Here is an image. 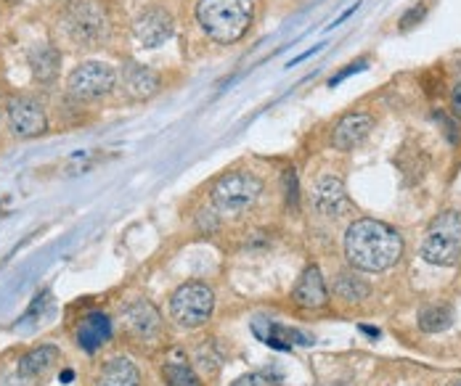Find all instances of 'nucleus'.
Returning <instances> with one entry per match:
<instances>
[{
    "instance_id": "obj_19",
    "label": "nucleus",
    "mask_w": 461,
    "mask_h": 386,
    "mask_svg": "<svg viewBox=\"0 0 461 386\" xmlns=\"http://www.w3.org/2000/svg\"><path fill=\"white\" fill-rule=\"evenodd\" d=\"M141 384V376L136 371V366L125 358H117L112 360L104 374H101V386H139Z\"/></svg>"
},
{
    "instance_id": "obj_27",
    "label": "nucleus",
    "mask_w": 461,
    "mask_h": 386,
    "mask_svg": "<svg viewBox=\"0 0 461 386\" xmlns=\"http://www.w3.org/2000/svg\"><path fill=\"white\" fill-rule=\"evenodd\" d=\"M231 386H266L263 384V379L260 376H252V374H247V376H242V379H236Z\"/></svg>"
},
{
    "instance_id": "obj_17",
    "label": "nucleus",
    "mask_w": 461,
    "mask_h": 386,
    "mask_svg": "<svg viewBox=\"0 0 461 386\" xmlns=\"http://www.w3.org/2000/svg\"><path fill=\"white\" fill-rule=\"evenodd\" d=\"M125 326H128L133 334L144 336V339H152V336L159 334V328H162L159 312L154 310L152 302H136V304H131V307L125 310Z\"/></svg>"
},
{
    "instance_id": "obj_21",
    "label": "nucleus",
    "mask_w": 461,
    "mask_h": 386,
    "mask_svg": "<svg viewBox=\"0 0 461 386\" xmlns=\"http://www.w3.org/2000/svg\"><path fill=\"white\" fill-rule=\"evenodd\" d=\"M334 291H337V296H342L347 302H361L369 296V286L361 278H355L353 272H339L334 278Z\"/></svg>"
},
{
    "instance_id": "obj_2",
    "label": "nucleus",
    "mask_w": 461,
    "mask_h": 386,
    "mask_svg": "<svg viewBox=\"0 0 461 386\" xmlns=\"http://www.w3.org/2000/svg\"><path fill=\"white\" fill-rule=\"evenodd\" d=\"M252 16V0H199L196 5V19L215 43H236L244 37Z\"/></svg>"
},
{
    "instance_id": "obj_11",
    "label": "nucleus",
    "mask_w": 461,
    "mask_h": 386,
    "mask_svg": "<svg viewBox=\"0 0 461 386\" xmlns=\"http://www.w3.org/2000/svg\"><path fill=\"white\" fill-rule=\"evenodd\" d=\"M133 32H136V37L144 48H159L172 35V19L164 8H147L136 19Z\"/></svg>"
},
{
    "instance_id": "obj_10",
    "label": "nucleus",
    "mask_w": 461,
    "mask_h": 386,
    "mask_svg": "<svg viewBox=\"0 0 461 386\" xmlns=\"http://www.w3.org/2000/svg\"><path fill=\"white\" fill-rule=\"evenodd\" d=\"M374 130V117L366 112H350L345 114L334 130H331V146L337 151H353L355 146H361L369 132Z\"/></svg>"
},
{
    "instance_id": "obj_28",
    "label": "nucleus",
    "mask_w": 461,
    "mask_h": 386,
    "mask_svg": "<svg viewBox=\"0 0 461 386\" xmlns=\"http://www.w3.org/2000/svg\"><path fill=\"white\" fill-rule=\"evenodd\" d=\"M451 106H454L457 117H461V83L454 88V93H451Z\"/></svg>"
},
{
    "instance_id": "obj_24",
    "label": "nucleus",
    "mask_w": 461,
    "mask_h": 386,
    "mask_svg": "<svg viewBox=\"0 0 461 386\" xmlns=\"http://www.w3.org/2000/svg\"><path fill=\"white\" fill-rule=\"evenodd\" d=\"M425 13H427V8L419 3V5H414L411 11H406L403 16H401V29H411L417 21H422L425 19Z\"/></svg>"
},
{
    "instance_id": "obj_12",
    "label": "nucleus",
    "mask_w": 461,
    "mask_h": 386,
    "mask_svg": "<svg viewBox=\"0 0 461 386\" xmlns=\"http://www.w3.org/2000/svg\"><path fill=\"white\" fill-rule=\"evenodd\" d=\"M120 77H123V91H125V96L131 101H147V98H152L154 93L159 91V85H162L159 75L154 69H149V67L139 64V61H128L123 67V75Z\"/></svg>"
},
{
    "instance_id": "obj_23",
    "label": "nucleus",
    "mask_w": 461,
    "mask_h": 386,
    "mask_svg": "<svg viewBox=\"0 0 461 386\" xmlns=\"http://www.w3.org/2000/svg\"><path fill=\"white\" fill-rule=\"evenodd\" d=\"M199 366H202V371H204V374H215V371L220 368V358H218V355H212V350H210V347H204V350L199 352Z\"/></svg>"
},
{
    "instance_id": "obj_15",
    "label": "nucleus",
    "mask_w": 461,
    "mask_h": 386,
    "mask_svg": "<svg viewBox=\"0 0 461 386\" xmlns=\"http://www.w3.org/2000/svg\"><path fill=\"white\" fill-rule=\"evenodd\" d=\"M109 336H112V320L104 312L85 315L77 328V344L85 352H96L104 342H109Z\"/></svg>"
},
{
    "instance_id": "obj_26",
    "label": "nucleus",
    "mask_w": 461,
    "mask_h": 386,
    "mask_svg": "<svg viewBox=\"0 0 461 386\" xmlns=\"http://www.w3.org/2000/svg\"><path fill=\"white\" fill-rule=\"evenodd\" d=\"M361 69H366V61H358V64H350V69H345L342 75H337V77H331V83H329V85H337V83H342L345 77H350L353 72H361Z\"/></svg>"
},
{
    "instance_id": "obj_7",
    "label": "nucleus",
    "mask_w": 461,
    "mask_h": 386,
    "mask_svg": "<svg viewBox=\"0 0 461 386\" xmlns=\"http://www.w3.org/2000/svg\"><path fill=\"white\" fill-rule=\"evenodd\" d=\"M69 93L80 101H93V98H101V96H109L117 85V72L115 67L104 64V61H85L80 64L69 80Z\"/></svg>"
},
{
    "instance_id": "obj_1",
    "label": "nucleus",
    "mask_w": 461,
    "mask_h": 386,
    "mask_svg": "<svg viewBox=\"0 0 461 386\" xmlns=\"http://www.w3.org/2000/svg\"><path fill=\"white\" fill-rule=\"evenodd\" d=\"M345 255L353 262V267H358V270L382 272V270L393 267L401 259L403 239L387 223L363 217V220H355L347 228Z\"/></svg>"
},
{
    "instance_id": "obj_4",
    "label": "nucleus",
    "mask_w": 461,
    "mask_h": 386,
    "mask_svg": "<svg viewBox=\"0 0 461 386\" xmlns=\"http://www.w3.org/2000/svg\"><path fill=\"white\" fill-rule=\"evenodd\" d=\"M69 37L85 48H96L109 35V13L99 0H77L64 13Z\"/></svg>"
},
{
    "instance_id": "obj_16",
    "label": "nucleus",
    "mask_w": 461,
    "mask_h": 386,
    "mask_svg": "<svg viewBox=\"0 0 461 386\" xmlns=\"http://www.w3.org/2000/svg\"><path fill=\"white\" fill-rule=\"evenodd\" d=\"M29 69L37 83H53L61 69V53L53 45L40 43L29 51Z\"/></svg>"
},
{
    "instance_id": "obj_20",
    "label": "nucleus",
    "mask_w": 461,
    "mask_h": 386,
    "mask_svg": "<svg viewBox=\"0 0 461 386\" xmlns=\"http://www.w3.org/2000/svg\"><path fill=\"white\" fill-rule=\"evenodd\" d=\"M451 323H454V310L451 307L438 304V307H427V310L419 312V328L425 334H441V331L451 328Z\"/></svg>"
},
{
    "instance_id": "obj_5",
    "label": "nucleus",
    "mask_w": 461,
    "mask_h": 386,
    "mask_svg": "<svg viewBox=\"0 0 461 386\" xmlns=\"http://www.w3.org/2000/svg\"><path fill=\"white\" fill-rule=\"evenodd\" d=\"M263 193V183L250 172H228L212 185V204L223 215L247 212Z\"/></svg>"
},
{
    "instance_id": "obj_6",
    "label": "nucleus",
    "mask_w": 461,
    "mask_h": 386,
    "mask_svg": "<svg viewBox=\"0 0 461 386\" xmlns=\"http://www.w3.org/2000/svg\"><path fill=\"white\" fill-rule=\"evenodd\" d=\"M215 310V294L204 283H186L170 299V312L183 328H199Z\"/></svg>"
},
{
    "instance_id": "obj_25",
    "label": "nucleus",
    "mask_w": 461,
    "mask_h": 386,
    "mask_svg": "<svg viewBox=\"0 0 461 386\" xmlns=\"http://www.w3.org/2000/svg\"><path fill=\"white\" fill-rule=\"evenodd\" d=\"M284 183H287V199H290V204H298V175H295V169H287Z\"/></svg>"
},
{
    "instance_id": "obj_14",
    "label": "nucleus",
    "mask_w": 461,
    "mask_h": 386,
    "mask_svg": "<svg viewBox=\"0 0 461 386\" xmlns=\"http://www.w3.org/2000/svg\"><path fill=\"white\" fill-rule=\"evenodd\" d=\"M292 299L307 307V310H315V307H323L329 302V294H326V283L321 278V270L318 267H307L306 272L300 275L295 291H292Z\"/></svg>"
},
{
    "instance_id": "obj_8",
    "label": "nucleus",
    "mask_w": 461,
    "mask_h": 386,
    "mask_svg": "<svg viewBox=\"0 0 461 386\" xmlns=\"http://www.w3.org/2000/svg\"><path fill=\"white\" fill-rule=\"evenodd\" d=\"M8 128L16 138H35L48 128L45 109L35 98H27V96L13 98L8 104Z\"/></svg>"
},
{
    "instance_id": "obj_3",
    "label": "nucleus",
    "mask_w": 461,
    "mask_h": 386,
    "mask_svg": "<svg viewBox=\"0 0 461 386\" xmlns=\"http://www.w3.org/2000/svg\"><path fill=\"white\" fill-rule=\"evenodd\" d=\"M422 257L430 264H441V267H451L461 257V215L459 212H443L438 215L430 228L427 236L422 241Z\"/></svg>"
},
{
    "instance_id": "obj_9",
    "label": "nucleus",
    "mask_w": 461,
    "mask_h": 386,
    "mask_svg": "<svg viewBox=\"0 0 461 386\" xmlns=\"http://www.w3.org/2000/svg\"><path fill=\"white\" fill-rule=\"evenodd\" d=\"M313 204L326 217H342L350 209V199H347L345 183L339 177H334V175L318 177V183L313 185Z\"/></svg>"
},
{
    "instance_id": "obj_22",
    "label": "nucleus",
    "mask_w": 461,
    "mask_h": 386,
    "mask_svg": "<svg viewBox=\"0 0 461 386\" xmlns=\"http://www.w3.org/2000/svg\"><path fill=\"white\" fill-rule=\"evenodd\" d=\"M162 376L170 386H202L199 376L194 374V368H188L183 363H167L162 368Z\"/></svg>"
},
{
    "instance_id": "obj_29",
    "label": "nucleus",
    "mask_w": 461,
    "mask_h": 386,
    "mask_svg": "<svg viewBox=\"0 0 461 386\" xmlns=\"http://www.w3.org/2000/svg\"><path fill=\"white\" fill-rule=\"evenodd\" d=\"M451 386H461V384H451Z\"/></svg>"
},
{
    "instance_id": "obj_13",
    "label": "nucleus",
    "mask_w": 461,
    "mask_h": 386,
    "mask_svg": "<svg viewBox=\"0 0 461 386\" xmlns=\"http://www.w3.org/2000/svg\"><path fill=\"white\" fill-rule=\"evenodd\" d=\"M252 331L260 342H266L268 347H276V350H290L292 344H313V339L303 331L284 328V326H279L274 320H266V318L252 320Z\"/></svg>"
},
{
    "instance_id": "obj_18",
    "label": "nucleus",
    "mask_w": 461,
    "mask_h": 386,
    "mask_svg": "<svg viewBox=\"0 0 461 386\" xmlns=\"http://www.w3.org/2000/svg\"><path fill=\"white\" fill-rule=\"evenodd\" d=\"M59 363V350L45 344V347H37L32 352H27L21 360H19V376L24 379H37L43 376L45 371H51L53 366Z\"/></svg>"
}]
</instances>
